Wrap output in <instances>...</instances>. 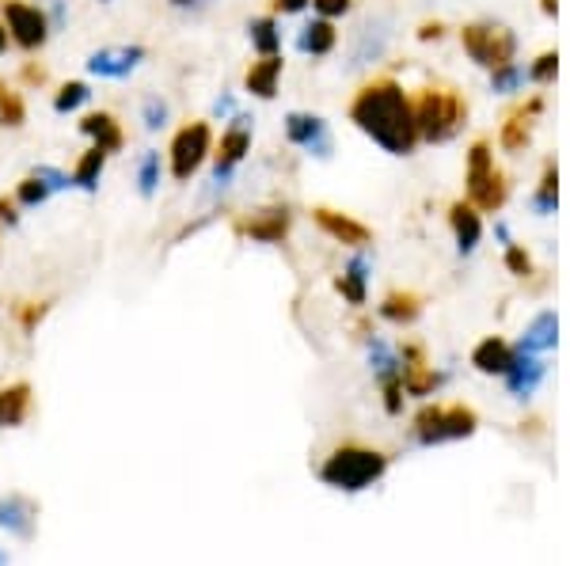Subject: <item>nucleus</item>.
I'll use <instances>...</instances> for the list:
<instances>
[{
  "instance_id": "obj_1",
  "label": "nucleus",
  "mask_w": 570,
  "mask_h": 566,
  "mask_svg": "<svg viewBox=\"0 0 570 566\" xmlns=\"http://www.w3.org/2000/svg\"><path fill=\"white\" fill-rule=\"evenodd\" d=\"M350 122L392 156H411L418 149L415 103L392 76H373L361 84L350 99Z\"/></svg>"
},
{
  "instance_id": "obj_2",
  "label": "nucleus",
  "mask_w": 570,
  "mask_h": 566,
  "mask_svg": "<svg viewBox=\"0 0 570 566\" xmlns=\"http://www.w3.org/2000/svg\"><path fill=\"white\" fill-rule=\"evenodd\" d=\"M411 103H415L418 141H426V145L453 141L468 122V99L449 84H426V88H418Z\"/></svg>"
},
{
  "instance_id": "obj_3",
  "label": "nucleus",
  "mask_w": 570,
  "mask_h": 566,
  "mask_svg": "<svg viewBox=\"0 0 570 566\" xmlns=\"http://www.w3.org/2000/svg\"><path fill=\"white\" fill-rule=\"evenodd\" d=\"M388 472V456L380 449H369V445H358V441H346L339 449H331V456L320 464V479L327 487L346 494H358L365 487L380 483Z\"/></svg>"
},
{
  "instance_id": "obj_4",
  "label": "nucleus",
  "mask_w": 570,
  "mask_h": 566,
  "mask_svg": "<svg viewBox=\"0 0 570 566\" xmlns=\"http://www.w3.org/2000/svg\"><path fill=\"white\" fill-rule=\"evenodd\" d=\"M464 183H468V202L479 213H498L510 198V179L506 171L494 164L491 141H475L468 149V171H464Z\"/></svg>"
},
{
  "instance_id": "obj_5",
  "label": "nucleus",
  "mask_w": 570,
  "mask_h": 566,
  "mask_svg": "<svg viewBox=\"0 0 570 566\" xmlns=\"http://www.w3.org/2000/svg\"><path fill=\"white\" fill-rule=\"evenodd\" d=\"M209 152H213V126L206 118L179 126L168 145V171L175 183H190L198 171L206 168Z\"/></svg>"
},
{
  "instance_id": "obj_6",
  "label": "nucleus",
  "mask_w": 570,
  "mask_h": 566,
  "mask_svg": "<svg viewBox=\"0 0 570 566\" xmlns=\"http://www.w3.org/2000/svg\"><path fill=\"white\" fill-rule=\"evenodd\" d=\"M251 133H255L251 118H247L244 111H236L228 118L225 130H221V137H213V152H209L213 175H209V179H213L217 190H225L228 183H232L236 168L247 160V152H251Z\"/></svg>"
},
{
  "instance_id": "obj_7",
  "label": "nucleus",
  "mask_w": 570,
  "mask_h": 566,
  "mask_svg": "<svg viewBox=\"0 0 570 566\" xmlns=\"http://www.w3.org/2000/svg\"><path fill=\"white\" fill-rule=\"evenodd\" d=\"M4 31H8V42L23 50V54H42L46 50V42L54 35V27H50V19L46 12L31 4V0H4Z\"/></svg>"
},
{
  "instance_id": "obj_8",
  "label": "nucleus",
  "mask_w": 570,
  "mask_h": 566,
  "mask_svg": "<svg viewBox=\"0 0 570 566\" xmlns=\"http://www.w3.org/2000/svg\"><path fill=\"white\" fill-rule=\"evenodd\" d=\"M460 46L483 69L510 65L513 57H517V35H513L510 27H502V23H468L460 31Z\"/></svg>"
},
{
  "instance_id": "obj_9",
  "label": "nucleus",
  "mask_w": 570,
  "mask_h": 566,
  "mask_svg": "<svg viewBox=\"0 0 570 566\" xmlns=\"http://www.w3.org/2000/svg\"><path fill=\"white\" fill-rule=\"evenodd\" d=\"M479 430V415L464 403L453 407H422L415 415V437L422 445H441V441H460Z\"/></svg>"
},
{
  "instance_id": "obj_10",
  "label": "nucleus",
  "mask_w": 570,
  "mask_h": 566,
  "mask_svg": "<svg viewBox=\"0 0 570 566\" xmlns=\"http://www.w3.org/2000/svg\"><path fill=\"white\" fill-rule=\"evenodd\" d=\"M149 61V46H141V42H118V46H99L88 54L84 61V69L99 80H130L141 65Z\"/></svg>"
},
{
  "instance_id": "obj_11",
  "label": "nucleus",
  "mask_w": 570,
  "mask_h": 566,
  "mask_svg": "<svg viewBox=\"0 0 570 566\" xmlns=\"http://www.w3.org/2000/svg\"><path fill=\"white\" fill-rule=\"evenodd\" d=\"M285 137H289V145H297V149H304L308 156H316V160H327L331 149H335L327 122H323L320 114H308V111L285 114Z\"/></svg>"
},
{
  "instance_id": "obj_12",
  "label": "nucleus",
  "mask_w": 570,
  "mask_h": 566,
  "mask_svg": "<svg viewBox=\"0 0 570 566\" xmlns=\"http://www.w3.org/2000/svg\"><path fill=\"white\" fill-rule=\"evenodd\" d=\"M236 236H244L251 244H282L293 228V209L289 206H266L255 209L251 217H240L236 221Z\"/></svg>"
},
{
  "instance_id": "obj_13",
  "label": "nucleus",
  "mask_w": 570,
  "mask_h": 566,
  "mask_svg": "<svg viewBox=\"0 0 570 566\" xmlns=\"http://www.w3.org/2000/svg\"><path fill=\"white\" fill-rule=\"evenodd\" d=\"M312 221H316L323 236H331L335 244H346V247H369L373 244V228L354 221L350 213H339V209H331V206H316L312 209Z\"/></svg>"
},
{
  "instance_id": "obj_14",
  "label": "nucleus",
  "mask_w": 570,
  "mask_h": 566,
  "mask_svg": "<svg viewBox=\"0 0 570 566\" xmlns=\"http://www.w3.org/2000/svg\"><path fill=\"white\" fill-rule=\"evenodd\" d=\"M80 133L88 137V145L103 149L107 156L126 149V130H122V122L111 111H88L80 118Z\"/></svg>"
},
{
  "instance_id": "obj_15",
  "label": "nucleus",
  "mask_w": 570,
  "mask_h": 566,
  "mask_svg": "<svg viewBox=\"0 0 570 566\" xmlns=\"http://www.w3.org/2000/svg\"><path fill=\"white\" fill-rule=\"evenodd\" d=\"M540 111H544V99H540V95H536V99H529L525 107H517V111L506 118L502 133H498L502 149H506V152L525 149V145H529V137H532V126H536V118H540Z\"/></svg>"
},
{
  "instance_id": "obj_16",
  "label": "nucleus",
  "mask_w": 570,
  "mask_h": 566,
  "mask_svg": "<svg viewBox=\"0 0 570 566\" xmlns=\"http://www.w3.org/2000/svg\"><path fill=\"white\" fill-rule=\"evenodd\" d=\"M282 69H285L282 54H270V57L251 61V65H247V73H244V92L255 95V99H274V95H278Z\"/></svg>"
},
{
  "instance_id": "obj_17",
  "label": "nucleus",
  "mask_w": 570,
  "mask_h": 566,
  "mask_svg": "<svg viewBox=\"0 0 570 566\" xmlns=\"http://www.w3.org/2000/svg\"><path fill=\"white\" fill-rule=\"evenodd\" d=\"M449 228H453L460 255H472L479 240H483V221H479V209L472 202H453L449 206Z\"/></svg>"
},
{
  "instance_id": "obj_18",
  "label": "nucleus",
  "mask_w": 570,
  "mask_h": 566,
  "mask_svg": "<svg viewBox=\"0 0 570 566\" xmlns=\"http://www.w3.org/2000/svg\"><path fill=\"white\" fill-rule=\"evenodd\" d=\"M513 358H517V350H513L506 339H498V335H487V339L472 350V365L479 373H487V377H506Z\"/></svg>"
},
{
  "instance_id": "obj_19",
  "label": "nucleus",
  "mask_w": 570,
  "mask_h": 566,
  "mask_svg": "<svg viewBox=\"0 0 570 566\" xmlns=\"http://www.w3.org/2000/svg\"><path fill=\"white\" fill-rule=\"evenodd\" d=\"M31 415V384L12 380L0 388V430H16Z\"/></svg>"
},
{
  "instance_id": "obj_20",
  "label": "nucleus",
  "mask_w": 570,
  "mask_h": 566,
  "mask_svg": "<svg viewBox=\"0 0 570 566\" xmlns=\"http://www.w3.org/2000/svg\"><path fill=\"white\" fill-rule=\"evenodd\" d=\"M339 46V31H335V19H312L304 23L301 35H297V50L308 57H327Z\"/></svg>"
},
{
  "instance_id": "obj_21",
  "label": "nucleus",
  "mask_w": 570,
  "mask_h": 566,
  "mask_svg": "<svg viewBox=\"0 0 570 566\" xmlns=\"http://www.w3.org/2000/svg\"><path fill=\"white\" fill-rule=\"evenodd\" d=\"M107 152L95 149V145H88V149L76 156L73 171H69V179H73L76 190H84V194H95L99 190V179H103V171H107Z\"/></svg>"
},
{
  "instance_id": "obj_22",
  "label": "nucleus",
  "mask_w": 570,
  "mask_h": 566,
  "mask_svg": "<svg viewBox=\"0 0 570 566\" xmlns=\"http://www.w3.org/2000/svg\"><path fill=\"white\" fill-rule=\"evenodd\" d=\"M544 380V361L536 358V354H521L517 350V358L513 365L506 369V384H510L513 396H532V388Z\"/></svg>"
},
{
  "instance_id": "obj_23",
  "label": "nucleus",
  "mask_w": 570,
  "mask_h": 566,
  "mask_svg": "<svg viewBox=\"0 0 570 566\" xmlns=\"http://www.w3.org/2000/svg\"><path fill=\"white\" fill-rule=\"evenodd\" d=\"M418 312H422V297L411 293V289H392V293L380 301V316H384L388 323H396V327L415 323Z\"/></svg>"
},
{
  "instance_id": "obj_24",
  "label": "nucleus",
  "mask_w": 570,
  "mask_h": 566,
  "mask_svg": "<svg viewBox=\"0 0 570 566\" xmlns=\"http://www.w3.org/2000/svg\"><path fill=\"white\" fill-rule=\"evenodd\" d=\"M247 38H251V50L259 57L282 54V27L274 16H255L247 19Z\"/></svg>"
},
{
  "instance_id": "obj_25",
  "label": "nucleus",
  "mask_w": 570,
  "mask_h": 566,
  "mask_svg": "<svg viewBox=\"0 0 570 566\" xmlns=\"http://www.w3.org/2000/svg\"><path fill=\"white\" fill-rule=\"evenodd\" d=\"M559 339V320H555V312H540L536 320L529 323V331H525V339H521V354H544L551 350Z\"/></svg>"
},
{
  "instance_id": "obj_26",
  "label": "nucleus",
  "mask_w": 570,
  "mask_h": 566,
  "mask_svg": "<svg viewBox=\"0 0 570 566\" xmlns=\"http://www.w3.org/2000/svg\"><path fill=\"white\" fill-rule=\"evenodd\" d=\"M365 282H369V259H365V255H354V259L346 263V270L335 278V289H339L350 304H365Z\"/></svg>"
},
{
  "instance_id": "obj_27",
  "label": "nucleus",
  "mask_w": 570,
  "mask_h": 566,
  "mask_svg": "<svg viewBox=\"0 0 570 566\" xmlns=\"http://www.w3.org/2000/svg\"><path fill=\"white\" fill-rule=\"evenodd\" d=\"M160 179H164V156L156 149H145L137 156V194L152 198L160 190Z\"/></svg>"
},
{
  "instance_id": "obj_28",
  "label": "nucleus",
  "mask_w": 570,
  "mask_h": 566,
  "mask_svg": "<svg viewBox=\"0 0 570 566\" xmlns=\"http://www.w3.org/2000/svg\"><path fill=\"white\" fill-rule=\"evenodd\" d=\"M441 373H434V369H430V365H426V361H422V365H403V373H399V384H403V392H407V396H434V388L437 384H441Z\"/></svg>"
},
{
  "instance_id": "obj_29",
  "label": "nucleus",
  "mask_w": 570,
  "mask_h": 566,
  "mask_svg": "<svg viewBox=\"0 0 570 566\" xmlns=\"http://www.w3.org/2000/svg\"><path fill=\"white\" fill-rule=\"evenodd\" d=\"M88 99H92V84H88V80H65V84H57V92H54V111L76 114Z\"/></svg>"
},
{
  "instance_id": "obj_30",
  "label": "nucleus",
  "mask_w": 570,
  "mask_h": 566,
  "mask_svg": "<svg viewBox=\"0 0 570 566\" xmlns=\"http://www.w3.org/2000/svg\"><path fill=\"white\" fill-rule=\"evenodd\" d=\"M532 206H536V213H555V206H559V168H555V160H548L544 164V175H540V187H536V194H532Z\"/></svg>"
},
{
  "instance_id": "obj_31",
  "label": "nucleus",
  "mask_w": 570,
  "mask_h": 566,
  "mask_svg": "<svg viewBox=\"0 0 570 566\" xmlns=\"http://www.w3.org/2000/svg\"><path fill=\"white\" fill-rule=\"evenodd\" d=\"M31 517H35V510L23 498H0V529H12L19 536H27L31 532Z\"/></svg>"
},
{
  "instance_id": "obj_32",
  "label": "nucleus",
  "mask_w": 570,
  "mask_h": 566,
  "mask_svg": "<svg viewBox=\"0 0 570 566\" xmlns=\"http://www.w3.org/2000/svg\"><path fill=\"white\" fill-rule=\"evenodd\" d=\"M50 194H54V190L46 187L38 175H23V179L16 183V194H12V198H16L19 209H38V206H46V202H50Z\"/></svg>"
},
{
  "instance_id": "obj_33",
  "label": "nucleus",
  "mask_w": 570,
  "mask_h": 566,
  "mask_svg": "<svg viewBox=\"0 0 570 566\" xmlns=\"http://www.w3.org/2000/svg\"><path fill=\"white\" fill-rule=\"evenodd\" d=\"M23 122H27V103H23V95L4 84L0 88V126L4 130H23Z\"/></svg>"
},
{
  "instance_id": "obj_34",
  "label": "nucleus",
  "mask_w": 570,
  "mask_h": 566,
  "mask_svg": "<svg viewBox=\"0 0 570 566\" xmlns=\"http://www.w3.org/2000/svg\"><path fill=\"white\" fill-rule=\"evenodd\" d=\"M141 122L149 133H160L171 122V103L164 95H145L141 99Z\"/></svg>"
},
{
  "instance_id": "obj_35",
  "label": "nucleus",
  "mask_w": 570,
  "mask_h": 566,
  "mask_svg": "<svg viewBox=\"0 0 570 566\" xmlns=\"http://www.w3.org/2000/svg\"><path fill=\"white\" fill-rule=\"evenodd\" d=\"M50 308H54V301H27V304H19V327L27 331V335H35L38 331V323L50 316Z\"/></svg>"
},
{
  "instance_id": "obj_36",
  "label": "nucleus",
  "mask_w": 570,
  "mask_h": 566,
  "mask_svg": "<svg viewBox=\"0 0 570 566\" xmlns=\"http://www.w3.org/2000/svg\"><path fill=\"white\" fill-rule=\"evenodd\" d=\"M555 73H559V54H555V50H548V54L536 57V65L529 69V80H532V84H551V80H555Z\"/></svg>"
},
{
  "instance_id": "obj_37",
  "label": "nucleus",
  "mask_w": 570,
  "mask_h": 566,
  "mask_svg": "<svg viewBox=\"0 0 570 566\" xmlns=\"http://www.w3.org/2000/svg\"><path fill=\"white\" fill-rule=\"evenodd\" d=\"M517 84H521V69H517V61L491 69V88H494V92H517Z\"/></svg>"
},
{
  "instance_id": "obj_38",
  "label": "nucleus",
  "mask_w": 570,
  "mask_h": 566,
  "mask_svg": "<svg viewBox=\"0 0 570 566\" xmlns=\"http://www.w3.org/2000/svg\"><path fill=\"white\" fill-rule=\"evenodd\" d=\"M31 175H38L46 187L54 190H73V179H69V171H61V168H50V164H38V168H31Z\"/></svg>"
},
{
  "instance_id": "obj_39",
  "label": "nucleus",
  "mask_w": 570,
  "mask_h": 566,
  "mask_svg": "<svg viewBox=\"0 0 570 566\" xmlns=\"http://www.w3.org/2000/svg\"><path fill=\"white\" fill-rule=\"evenodd\" d=\"M506 266H510V274H517V278H529L532 274L529 251H525L521 244H506Z\"/></svg>"
},
{
  "instance_id": "obj_40",
  "label": "nucleus",
  "mask_w": 570,
  "mask_h": 566,
  "mask_svg": "<svg viewBox=\"0 0 570 566\" xmlns=\"http://www.w3.org/2000/svg\"><path fill=\"white\" fill-rule=\"evenodd\" d=\"M312 8H316L323 19H339L354 8V0H312Z\"/></svg>"
},
{
  "instance_id": "obj_41",
  "label": "nucleus",
  "mask_w": 570,
  "mask_h": 566,
  "mask_svg": "<svg viewBox=\"0 0 570 566\" xmlns=\"http://www.w3.org/2000/svg\"><path fill=\"white\" fill-rule=\"evenodd\" d=\"M312 0H270V16H301Z\"/></svg>"
},
{
  "instance_id": "obj_42",
  "label": "nucleus",
  "mask_w": 570,
  "mask_h": 566,
  "mask_svg": "<svg viewBox=\"0 0 570 566\" xmlns=\"http://www.w3.org/2000/svg\"><path fill=\"white\" fill-rule=\"evenodd\" d=\"M16 225H19V206H16V198L0 194V228H16Z\"/></svg>"
},
{
  "instance_id": "obj_43",
  "label": "nucleus",
  "mask_w": 570,
  "mask_h": 566,
  "mask_svg": "<svg viewBox=\"0 0 570 566\" xmlns=\"http://www.w3.org/2000/svg\"><path fill=\"white\" fill-rule=\"evenodd\" d=\"M232 114H236V95H217V99H213V118H221V122H228V118H232Z\"/></svg>"
},
{
  "instance_id": "obj_44",
  "label": "nucleus",
  "mask_w": 570,
  "mask_h": 566,
  "mask_svg": "<svg viewBox=\"0 0 570 566\" xmlns=\"http://www.w3.org/2000/svg\"><path fill=\"white\" fill-rule=\"evenodd\" d=\"M23 84H46V69H42V65H35V61H27V65H23Z\"/></svg>"
},
{
  "instance_id": "obj_45",
  "label": "nucleus",
  "mask_w": 570,
  "mask_h": 566,
  "mask_svg": "<svg viewBox=\"0 0 570 566\" xmlns=\"http://www.w3.org/2000/svg\"><path fill=\"white\" fill-rule=\"evenodd\" d=\"M209 4L213 0H168V8H175V12H202Z\"/></svg>"
},
{
  "instance_id": "obj_46",
  "label": "nucleus",
  "mask_w": 570,
  "mask_h": 566,
  "mask_svg": "<svg viewBox=\"0 0 570 566\" xmlns=\"http://www.w3.org/2000/svg\"><path fill=\"white\" fill-rule=\"evenodd\" d=\"M441 35H445V27H441V23H422V27H418V38H422V42L441 38Z\"/></svg>"
},
{
  "instance_id": "obj_47",
  "label": "nucleus",
  "mask_w": 570,
  "mask_h": 566,
  "mask_svg": "<svg viewBox=\"0 0 570 566\" xmlns=\"http://www.w3.org/2000/svg\"><path fill=\"white\" fill-rule=\"evenodd\" d=\"M540 8H544V16H555V12H559V0H540Z\"/></svg>"
},
{
  "instance_id": "obj_48",
  "label": "nucleus",
  "mask_w": 570,
  "mask_h": 566,
  "mask_svg": "<svg viewBox=\"0 0 570 566\" xmlns=\"http://www.w3.org/2000/svg\"><path fill=\"white\" fill-rule=\"evenodd\" d=\"M4 50H8V31H4V23H0V57H4Z\"/></svg>"
},
{
  "instance_id": "obj_49",
  "label": "nucleus",
  "mask_w": 570,
  "mask_h": 566,
  "mask_svg": "<svg viewBox=\"0 0 570 566\" xmlns=\"http://www.w3.org/2000/svg\"><path fill=\"white\" fill-rule=\"evenodd\" d=\"M99 4H114V0H99Z\"/></svg>"
},
{
  "instance_id": "obj_50",
  "label": "nucleus",
  "mask_w": 570,
  "mask_h": 566,
  "mask_svg": "<svg viewBox=\"0 0 570 566\" xmlns=\"http://www.w3.org/2000/svg\"><path fill=\"white\" fill-rule=\"evenodd\" d=\"M0 566H4V555H0Z\"/></svg>"
},
{
  "instance_id": "obj_51",
  "label": "nucleus",
  "mask_w": 570,
  "mask_h": 566,
  "mask_svg": "<svg viewBox=\"0 0 570 566\" xmlns=\"http://www.w3.org/2000/svg\"><path fill=\"white\" fill-rule=\"evenodd\" d=\"M0 88H4V84H0Z\"/></svg>"
}]
</instances>
